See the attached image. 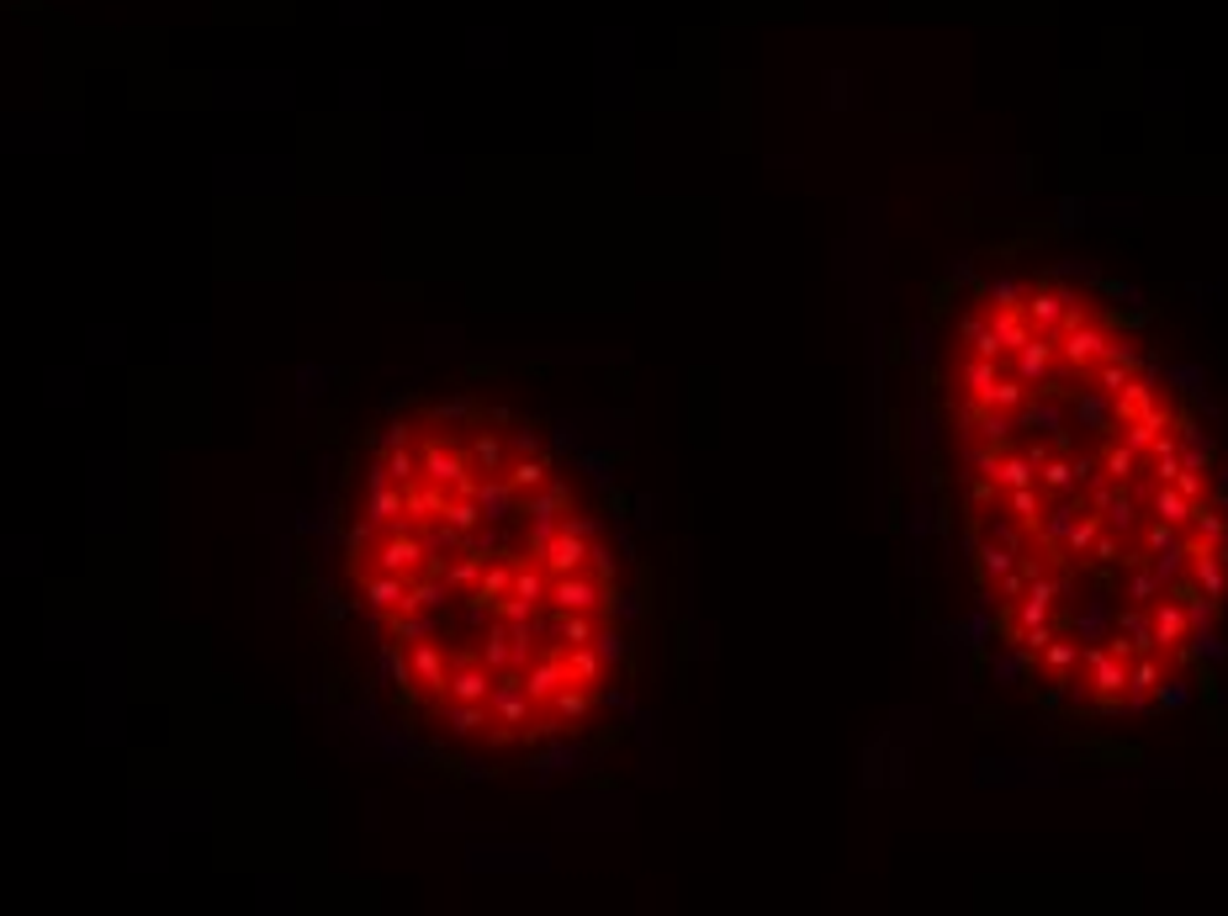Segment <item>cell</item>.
I'll return each instance as SVG.
<instances>
[{
  "mask_svg": "<svg viewBox=\"0 0 1228 916\" xmlns=\"http://www.w3.org/2000/svg\"><path fill=\"white\" fill-rule=\"evenodd\" d=\"M536 562L551 573V578H567V573H583V562H588V541L583 535H572V530H556L545 546L536 551Z\"/></svg>",
  "mask_w": 1228,
  "mask_h": 916,
  "instance_id": "obj_1",
  "label": "cell"
},
{
  "mask_svg": "<svg viewBox=\"0 0 1228 916\" xmlns=\"http://www.w3.org/2000/svg\"><path fill=\"white\" fill-rule=\"evenodd\" d=\"M1049 498H1054V493H1044L1038 483H1027V488H1006V493H1001V509H1006V514H1012V520L1033 535V530H1038V520H1044V509H1049Z\"/></svg>",
  "mask_w": 1228,
  "mask_h": 916,
  "instance_id": "obj_2",
  "label": "cell"
},
{
  "mask_svg": "<svg viewBox=\"0 0 1228 916\" xmlns=\"http://www.w3.org/2000/svg\"><path fill=\"white\" fill-rule=\"evenodd\" d=\"M1149 620H1154V646H1175L1192 636V625H1186V604L1181 599H1170L1160 593L1154 604H1149Z\"/></svg>",
  "mask_w": 1228,
  "mask_h": 916,
  "instance_id": "obj_3",
  "label": "cell"
},
{
  "mask_svg": "<svg viewBox=\"0 0 1228 916\" xmlns=\"http://www.w3.org/2000/svg\"><path fill=\"white\" fill-rule=\"evenodd\" d=\"M1038 488L1054 493V498H1070L1080 488V466L1070 461V451H1049L1038 461Z\"/></svg>",
  "mask_w": 1228,
  "mask_h": 916,
  "instance_id": "obj_4",
  "label": "cell"
},
{
  "mask_svg": "<svg viewBox=\"0 0 1228 916\" xmlns=\"http://www.w3.org/2000/svg\"><path fill=\"white\" fill-rule=\"evenodd\" d=\"M1001 371H1006V361H985V355H969V361H964V371H959V387H964V397L985 403V397H990V387L1001 382Z\"/></svg>",
  "mask_w": 1228,
  "mask_h": 916,
  "instance_id": "obj_5",
  "label": "cell"
},
{
  "mask_svg": "<svg viewBox=\"0 0 1228 916\" xmlns=\"http://www.w3.org/2000/svg\"><path fill=\"white\" fill-rule=\"evenodd\" d=\"M504 477H509V488L519 493V498H530L536 488H545V477H551V456H509Z\"/></svg>",
  "mask_w": 1228,
  "mask_h": 916,
  "instance_id": "obj_6",
  "label": "cell"
},
{
  "mask_svg": "<svg viewBox=\"0 0 1228 916\" xmlns=\"http://www.w3.org/2000/svg\"><path fill=\"white\" fill-rule=\"evenodd\" d=\"M1154 520H1165L1175 524V530H1186V520H1192V504L1175 493V483H1154V493H1149V504H1143Z\"/></svg>",
  "mask_w": 1228,
  "mask_h": 916,
  "instance_id": "obj_7",
  "label": "cell"
},
{
  "mask_svg": "<svg viewBox=\"0 0 1228 916\" xmlns=\"http://www.w3.org/2000/svg\"><path fill=\"white\" fill-rule=\"evenodd\" d=\"M1102 514L1096 509H1085V514H1075V524H1070V535H1064V556H1075V562H1091V546H1096V535H1102Z\"/></svg>",
  "mask_w": 1228,
  "mask_h": 916,
  "instance_id": "obj_8",
  "label": "cell"
},
{
  "mask_svg": "<svg viewBox=\"0 0 1228 916\" xmlns=\"http://www.w3.org/2000/svg\"><path fill=\"white\" fill-rule=\"evenodd\" d=\"M1038 663H1044L1049 672H1059V678H1070V668L1080 663V646H1075V636H1070V631H1064V636H1054V642L1044 646V652H1038Z\"/></svg>",
  "mask_w": 1228,
  "mask_h": 916,
  "instance_id": "obj_9",
  "label": "cell"
},
{
  "mask_svg": "<svg viewBox=\"0 0 1228 916\" xmlns=\"http://www.w3.org/2000/svg\"><path fill=\"white\" fill-rule=\"evenodd\" d=\"M1160 593H1165V583H1160V573H1154V567H1134V578H1128V604H1154V599H1160Z\"/></svg>",
  "mask_w": 1228,
  "mask_h": 916,
  "instance_id": "obj_10",
  "label": "cell"
},
{
  "mask_svg": "<svg viewBox=\"0 0 1228 916\" xmlns=\"http://www.w3.org/2000/svg\"><path fill=\"white\" fill-rule=\"evenodd\" d=\"M1175 493H1181L1186 504H1202V498H1207V472H1202V466H1181V472H1175Z\"/></svg>",
  "mask_w": 1228,
  "mask_h": 916,
  "instance_id": "obj_11",
  "label": "cell"
},
{
  "mask_svg": "<svg viewBox=\"0 0 1228 916\" xmlns=\"http://www.w3.org/2000/svg\"><path fill=\"white\" fill-rule=\"evenodd\" d=\"M504 440H509V456H545V445H540V434H536L530 425H525V429H509Z\"/></svg>",
  "mask_w": 1228,
  "mask_h": 916,
  "instance_id": "obj_12",
  "label": "cell"
}]
</instances>
